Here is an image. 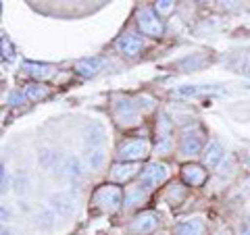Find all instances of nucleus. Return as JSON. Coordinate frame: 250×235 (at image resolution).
Instances as JSON below:
<instances>
[{
    "label": "nucleus",
    "instance_id": "nucleus-26",
    "mask_svg": "<svg viewBox=\"0 0 250 235\" xmlns=\"http://www.w3.org/2000/svg\"><path fill=\"white\" fill-rule=\"evenodd\" d=\"M23 102H25V94L13 92L11 96H9V104H13V106H17V104H23Z\"/></svg>",
    "mask_w": 250,
    "mask_h": 235
},
{
    "label": "nucleus",
    "instance_id": "nucleus-14",
    "mask_svg": "<svg viewBox=\"0 0 250 235\" xmlns=\"http://www.w3.org/2000/svg\"><path fill=\"white\" fill-rule=\"evenodd\" d=\"M104 137H106V131L100 123H92L88 127V133H85V146L90 148H103L104 144Z\"/></svg>",
    "mask_w": 250,
    "mask_h": 235
},
{
    "label": "nucleus",
    "instance_id": "nucleus-29",
    "mask_svg": "<svg viewBox=\"0 0 250 235\" xmlns=\"http://www.w3.org/2000/svg\"><path fill=\"white\" fill-rule=\"evenodd\" d=\"M217 235H229V231H225V229H221V231H219Z\"/></svg>",
    "mask_w": 250,
    "mask_h": 235
},
{
    "label": "nucleus",
    "instance_id": "nucleus-18",
    "mask_svg": "<svg viewBox=\"0 0 250 235\" xmlns=\"http://www.w3.org/2000/svg\"><path fill=\"white\" fill-rule=\"evenodd\" d=\"M231 67L236 69L238 73H246V75H250V50H244V52L236 54V57L231 59Z\"/></svg>",
    "mask_w": 250,
    "mask_h": 235
},
{
    "label": "nucleus",
    "instance_id": "nucleus-24",
    "mask_svg": "<svg viewBox=\"0 0 250 235\" xmlns=\"http://www.w3.org/2000/svg\"><path fill=\"white\" fill-rule=\"evenodd\" d=\"M2 59L4 60H13V46L9 42V38L2 36Z\"/></svg>",
    "mask_w": 250,
    "mask_h": 235
},
{
    "label": "nucleus",
    "instance_id": "nucleus-25",
    "mask_svg": "<svg viewBox=\"0 0 250 235\" xmlns=\"http://www.w3.org/2000/svg\"><path fill=\"white\" fill-rule=\"evenodd\" d=\"M171 11H173V2H169V0L156 2V13H159V15H169Z\"/></svg>",
    "mask_w": 250,
    "mask_h": 235
},
{
    "label": "nucleus",
    "instance_id": "nucleus-5",
    "mask_svg": "<svg viewBox=\"0 0 250 235\" xmlns=\"http://www.w3.org/2000/svg\"><path fill=\"white\" fill-rule=\"evenodd\" d=\"M169 177V167L163 162H152L148 164L142 173V179H140V187H144V190H152L154 185L163 183L165 179Z\"/></svg>",
    "mask_w": 250,
    "mask_h": 235
},
{
    "label": "nucleus",
    "instance_id": "nucleus-28",
    "mask_svg": "<svg viewBox=\"0 0 250 235\" xmlns=\"http://www.w3.org/2000/svg\"><path fill=\"white\" fill-rule=\"evenodd\" d=\"M2 190H6V171L2 169Z\"/></svg>",
    "mask_w": 250,
    "mask_h": 235
},
{
    "label": "nucleus",
    "instance_id": "nucleus-1",
    "mask_svg": "<svg viewBox=\"0 0 250 235\" xmlns=\"http://www.w3.org/2000/svg\"><path fill=\"white\" fill-rule=\"evenodd\" d=\"M121 202H123V192L117 185H103L92 194V204L100 210H104V213L117 210L121 206Z\"/></svg>",
    "mask_w": 250,
    "mask_h": 235
},
{
    "label": "nucleus",
    "instance_id": "nucleus-4",
    "mask_svg": "<svg viewBox=\"0 0 250 235\" xmlns=\"http://www.w3.org/2000/svg\"><path fill=\"white\" fill-rule=\"evenodd\" d=\"M148 150H150V144H148L146 139H131V142H125L119 146L117 156H119V160H123V162H134V160L144 158Z\"/></svg>",
    "mask_w": 250,
    "mask_h": 235
},
{
    "label": "nucleus",
    "instance_id": "nucleus-17",
    "mask_svg": "<svg viewBox=\"0 0 250 235\" xmlns=\"http://www.w3.org/2000/svg\"><path fill=\"white\" fill-rule=\"evenodd\" d=\"M23 69H25L29 75L38 77V79H46V77H50L54 71L52 65H38V62H29V60L23 62Z\"/></svg>",
    "mask_w": 250,
    "mask_h": 235
},
{
    "label": "nucleus",
    "instance_id": "nucleus-3",
    "mask_svg": "<svg viewBox=\"0 0 250 235\" xmlns=\"http://www.w3.org/2000/svg\"><path fill=\"white\" fill-rule=\"evenodd\" d=\"M138 27L142 29V34L148 36V38H159L163 34L161 19L156 17V13L152 9H148V6L138 11Z\"/></svg>",
    "mask_w": 250,
    "mask_h": 235
},
{
    "label": "nucleus",
    "instance_id": "nucleus-15",
    "mask_svg": "<svg viewBox=\"0 0 250 235\" xmlns=\"http://www.w3.org/2000/svg\"><path fill=\"white\" fill-rule=\"evenodd\" d=\"M138 171H140L138 164H134V162H121V164H115V167L111 169V177L115 179V181H127V179L134 177Z\"/></svg>",
    "mask_w": 250,
    "mask_h": 235
},
{
    "label": "nucleus",
    "instance_id": "nucleus-20",
    "mask_svg": "<svg viewBox=\"0 0 250 235\" xmlns=\"http://www.w3.org/2000/svg\"><path fill=\"white\" fill-rule=\"evenodd\" d=\"M25 94L27 98H31V100H40V98H46L50 94V90L46 88V85H40V83H34V85H27L25 88Z\"/></svg>",
    "mask_w": 250,
    "mask_h": 235
},
{
    "label": "nucleus",
    "instance_id": "nucleus-13",
    "mask_svg": "<svg viewBox=\"0 0 250 235\" xmlns=\"http://www.w3.org/2000/svg\"><path fill=\"white\" fill-rule=\"evenodd\" d=\"M207 227L202 218H188V221L175 225V235H205Z\"/></svg>",
    "mask_w": 250,
    "mask_h": 235
},
{
    "label": "nucleus",
    "instance_id": "nucleus-10",
    "mask_svg": "<svg viewBox=\"0 0 250 235\" xmlns=\"http://www.w3.org/2000/svg\"><path fill=\"white\" fill-rule=\"evenodd\" d=\"M182 177L188 185L196 187V185H202L207 179V171L200 167V164H186L184 171H182Z\"/></svg>",
    "mask_w": 250,
    "mask_h": 235
},
{
    "label": "nucleus",
    "instance_id": "nucleus-8",
    "mask_svg": "<svg viewBox=\"0 0 250 235\" xmlns=\"http://www.w3.org/2000/svg\"><path fill=\"white\" fill-rule=\"evenodd\" d=\"M156 136H159V146L156 150L165 152L171 148V121L167 119V115H161V121L156 123Z\"/></svg>",
    "mask_w": 250,
    "mask_h": 235
},
{
    "label": "nucleus",
    "instance_id": "nucleus-12",
    "mask_svg": "<svg viewBox=\"0 0 250 235\" xmlns=\"http://www.w3.org/2000/svg\"><path fill=\"white\" fill-rule=\"evenodd\" d=\"M156 225H159V216L154 213H142L136 216V221L131 223V229L138 231V233H150L156 229Z\"/></svg>",
    "mask_w": 250,
    "mask_h": 235
},
{
    "label": "nucleus",
    "instance_id": "nucleus-23",
    "mask_svg": "<svg viewBox=\"0 0 250 235\" xmlns=\"http://www.w3.org/2000/svg\"><path fill=\"white\" fill-rule=\"evenodd\" d=\"M200 92H205V90L198 88V85H184V88L177 90V96H198Z\"/></svg>",
    "mask_w": 250,
    "mask_h": 235
},
{
    "label": "nucleus",
    "instance_id": "nucleus-7",
    "mask_svg": "<svg viewBox=\"0 0 250 235\" xmlns=\"http://www.w3.org/2000/svg\"><path fill=\"white\" fill-rule=\"evenodd\" d=\"M184 156H194L202 150V133L200 131H188L182 137V146H179Z\"/></svg>",
    "mask_w": 250,
    "mask_h": 235
},
{
    "label": "nucleus",
    "instance_id": "nucleus-11",
    "mask_svg": "<svg viewBox=\"0 0 250 235\" xmlns=\"http://www.w3.org/2000/svg\"><path fill=\"white\" fill-rule=\"evenodd\" d=\"M103 67H104V59H100V57H92V59H83L80 62H75V71L83 77L96 75Z\"/></svg>",
    "mask_w": 250,
    "mask_h": 235
},
{
    "label": "nucleus",
    "instance_id": "nucleus-2",
    "mask_svg": "<svg viewBox=\"0 0 250 235\" xmlns=\"http://www.w3.org/2000/svg\"><path fill=\"white\" fill-rule=\"evenodd\" d=\"M140 119L138 113V104H134L129 98H119L115 104V121L121 125V127H131L136 125Z\"/></svg>",
    "mask_w": 250,
    "mask_h": 235
},
{
    "label": "nucleus",
    "instance_id": "nucleus-16",
    "mask_svg": "<svg viewBox=\"0 0 250 235\" xmlns=\"http://www.w3.org/2000/svg\"><path fill=\"white\" fill-rule=\"evenodd\" d=\"M202 158H205L207 167L215 169L217 164L221 162V158H223V148H221V144H219V142H210V144L207 146L205 154H202Z\"/></svg>",
    "mask_w": 250,
    "mask_h": 235
},
{
    "label": "nucleus",
    "instance_id": "nucleus-22",
    "mask_svg": "<svg viewBox=\"0 0 250 235\" xmlns=\"http://www.w3.org/2000/svg\"><path fill=\"white\" fill-rule=\"evenodd\" d=\"M142 200H144L142 187H138V190H131L127 196H125V204H127V206H134V204H138V202H142Z\"/></svg>",
    "mask_w": 250,
    "mask_h": 235
},
{
    "label": "nucleus",
    "instance_id": "nucleus-9",
    "mask_svg": "<svg viewBox=\"0 0 250 235\" xmlns=\"http://www.w3.org/2000/svg\"><path fill=\"white\" fill-rule=\"evenodd\" d=\"M117 50L127 54V57H136V54L142 50V38H138L134 34L121 36L119 40H117Z\"/></svg>",
    "mask_w": 250,
    "mask_h": 235
},
{
    "label": "nucleus",
    "instance_id": "nucleus-27",
    "mask_svg": "<svg viewBox=\"0 0 250 235\" xmlns=\"http://www.w3.org/2000/svg\"><path fill=\"white\" fill-rule=\"evenodd\" d=\"M240 235H250V221H244L240 225Z\"/></svg>",
    "mask_w": 250,
    "mask_h": 235
},
{
    "label": "nucleus",
    "instance_id": "nucleus-21",
    "mask_svg": "<svg viewBox=\"0 0 250 235\" xmlns=\"http://www.w3.org/2000/svg\"><path fill=\"white\" fill-rule=\"evenodd\" d=\"M65 171H67V173L71 175L73 179H75V177L80 179V177H82V162L77 160L75 156H69L67 162H65Z\"/></svg>",
    "mask_w": 250,
    "mask_h": 235
},
{
    "label": "nucleus",
    "instance_id": "nucleus-6",
    "mask_svg": "<svg viewBox=\"0 0 250 235\" xmlns=\"http://www.w3.org/2000/svg\"><path fill=\"white\" fill-rule=\"evenodd\" d=\"M50 204L59 216H71L75 210V198L67 192H59L50 198Z\"/></svg>",
    "mask_w": 250,
    "mask_h": 235
},
{
    "label": "nucleus",
    "instance_id": "nucleus-19",
    "mask_svg": "<svg viewBox=\"0 0 250 235\" xmlns=\"http://www.w3.org/2000/svg\"><path fill=\"white\" fill-rule=\"evenodd\" d=\"M88 164L90 169H100L104 164V148H90L88 150Z\"/></svg>",
    "mask_w": 250,
    "mask_h": 235
}]
</instances>
